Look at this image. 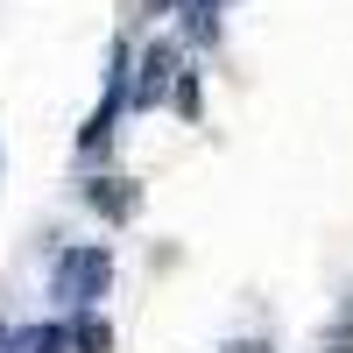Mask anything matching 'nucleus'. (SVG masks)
I'll return each mask as SVG.
<instances>
[{"label":"nucleus","instance_id":"obj_1","mask_svg":"<svg viewBox=\"0 0 353 353\" xmlns=\"http://www.w3.org/2000/svg\"><path fill=\"white\" fill-rule=\"evenodd\" d=\"M106 283H113L106 248H71V254H57L50 297H57V304H71V311H85V304H99V297H106Z\"/></svg>","mask_w":353,"mask_h":353},{"label":"nucleus","instance_id":"obj_3","mask_svg":"<svg viewBox=\"0 0 353 353\" xmlns=\"http://www.w3.org/2000/svg\"><path fill=\"white\" fill-rule=\"evenodd\" d=\"M170 71H176V50H149V78H141V92H134V99L149 106V99L163 92V78H170Z\"/></svg>","mask_w":353,"mask_h":353},{"label":"nucleus","instance_id":"obj_5","mask_svg":"<svg viewBox=\"0 0 353 353\" xmlns=\"http://www.w3.org/2000/svg\"><path fill=\"white\" fill-rule=\"evenodd\" d=\"M233 353H261V346H233Z\"/></svg>","mask_w":353,"mask_h":353},{"label":"nucleus","instance_id":"obj_2","mask_svg":"<svg viewBox=\"0 0 353 353\" xmlns=\"http://www.w3.org/2000/svg\"><path fill=\"white\" fill-rule=\"evenodd\" d=\"M8 353H71V332H57V325H28L8 339Z\"/></svg>","mask_w":353,"mask_h":353},{"label":"nucleus","instance_id":"obj_4","mask_svg":"<svg viewBox=\"0 0 353 353\" xmlns=\"http://www.w3.org/2000/svg\"><path fill=\"white\" fill-rule=\"evenodd\" d=\"M71 346H85V353H106V325H71Z\"/></svg>","mask_w":353,"mask_h":353}]
</instances>
